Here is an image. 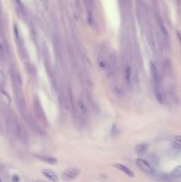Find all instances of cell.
<instances>
[{
	"mask_svg": "<svg viewBox=\"0 0 181 182\" xmlns=\"http://www.w3.org/2000/svg\"><path fill=\"white\" fill-rule=\"evenodd\" d=\"M81 173V170L77 167H71L69 169H66L61 173V179L65 181H71L78 178V176Z\"/></svg>",
	"mask_w": 181,
	"mask_h": 182,
	"instance_id": "6da1fadb",
	"label": "cell"
},
{
	"mask_svg": "<svg viewBox=\"0 0 181 182\" xmlns=\"http://www.w3.org/2000/svg\"><path fill=\"white\" fill-rule=\"evenodd\" d=\"M136 165L146 173H148V174H151V175L155 174V171L154 170V168L151 166V164L147 161H146L145 159L138 158L136 160Z\"/></svg>",
	"mask_w": 181,
	"mask_h": 182,
	"instance_id": "7a4b0ae2",
	"label": "cell"
},
{
	"mask_svg": "<svg viewBox=\"0 0 181 182\" xmlns=\"http://www.w3.org/2000/svg\"><path fill=\"white\" fill-rule=\"evenodd\" d=\"M150 70H151L153 80H154V84H160V74H159V70H158V68H157L156 64L154 62H153V61L150 64Z\"/></svg>",
	"mask_w": 181,
	"mask_h": 182,
	"instance_id": "3957f363",
	"label": "cell"
},
{
	"mask_svg": "<svg viewBox=\"0 0 181 182\" xmlns=\"http://www.w3.org/2000/svg\"><path fill=\"white\" fill-rule=\"evenodd\" d=\"M123 75H124L125 82L128 84L129 86H131L132 84V81H133V78H132V68L131 65H129V64L125 65Z\"/></svg>",
	"mask_w": 181,
	"mask_h": 182,
	"instance_id": "277c9868",
	"label": "cell"
},
{
	"mask_svg": "<svg viewBox=\"0 0 181 182\" xmlns=\"http://www.w3.org/2000/svg\"><path fill=\"white\" fill-rule=\"evenodd\" d=\"M154 96L156 98V101L159 103H163L164 102V95H163L161 84H154Z\"/></svg>",
	"mask_w": 181,
	"mask_h": 182,
	"instance_id": "5b68a950",
	"label": "cell"
},
{
	"mask_svg": "<svg viewBox=\"0 0 181 182\" xmlns=\"http://www.w3.org/2000/svg\"><path fill=\"white\" fill-rule=\"evenodd\" d=\"M113 166H114L115 168H116L117 170L121 171L122 172H123L124 174H126L127 176H129V177H134L133 172H132L129 167H127L126 165H124V164H123L115 163V164H113Z\"/></svg>",
	"mask_w": 181,
	"mask_h": 182,
	"instance_id": "8992f818",
	"label": "cell"
},
{
	"mask_svg": "<svg viewBox=\"0 0 181 182\" xmlns=\"http://www.w3.org/2000/svg\"><path fill=\"white\" fill-rule=\"evenodd\" d=\"M42 173H43V175H44L46 179H48V180L51 181L57 182L59 181L58 175H57L53 171H52V170H50V169H44V170L42 171Z\"/></svg>",
	"mask_w": 181,
	"mask_h": 182,
	"instance_id": "52a82bcc",
	"label": "cell"
},
{
	"mask_svg": "<svg viewBox=\"0 0 181 182\" xmlns=\"http://www.w3.org/2000/svg\"><path fill=\"white\" fill-rule=\"evenodd\" d=\"M36 157L38 159H40L41 161L43 162H45L49 164H52V165H54L58 163V160L55 158V157H52V156H50V155H36Z\"/></svg>",
	"mask_w": 181,
	"mask_h": 182,
	"instance_id": "ba28073f",
	"label": "cell"
},
{
	"mask_svg": "<svg viewBox=\"0 0 181 182\" xmlns=\"http://www.w3.org/2000/svg\"><path fill=\"white\" fill-rule=\"evenodd\" d=\"M148 145L146 143H140L135 146V151L138 155H143L147 151Z\"/></svg>",
	"mask_w": 181,
	"mask_h": 182,
	"instance_id": "9c48e42d",
	"label": "cell"
},
{
	"mask_svg": "<svg viewBox=\"0 0 181 182\" xmlns=\"http://www.w3.org/2000/svg\"><path fill=\"white\" fill-rule=\"evenodd\" d=\"M157 23H158V26H159V29H160V31H161L162 35L163 36H165V37H168V36H169L168 30H167L166 27L164 26L163 21H162L159 17L157 18Z\"/></svg>",
	"mask_w": 181,
	"mask_h": 182,
	"instance_id": "30bf717a",
	"label": "cell"
},
{
	"mask_svg": "<svg viewBox=\"0 0 181 182\" xmlns=\"http://www.w3.org/2000/svg\"><path fill=\"white\" fill-rule=\"evenodd\" d=\"M77 106H78V109L80 110V112L82 114H87V107L84 103V101L83 100H79L78 102H77Z\"/></svg>",
	"mask_w": 181,
	"mask_h": 182,
	"instance_id": "8fae6325",
	"label": "cell"
},
{
	"mask_svg": "<svg viewBox=\"0 0 181 182\" xmlns=\"http://www.w3.org/2000/svg\"><path fill=\"white\" fill-rule=\"evenodd\" d=\"M171 175L174 178H180L181 177V165L177 166L176 168H174L172 170V172H171Z\"/></svg>",
	"mask_w": 181,
	"mask_h": 182,
	"instance_id": "7c38bea8",
	"label": "cell"
},
{
	"mask_svg": "<svg viewBox=\"0 0 181 182\" xmlns=\"http://www.w3.org/2000/svg\"><path fill=\"white\" fill-rule=\"evenodd\" d=\"M4 49L2 43L0 42V58H4Z\"/></svg>",
	"mask_w": 181,
	"mask_h": 182,
	"instance_id": "4fadbf2b",
	"label": "cell"
},
{
	"mask_svg": "<svg viewBox=\"0 0 181 182\" xmlns=\"http://www.w3.org/2000/svg\"><path fill=\"white\" fill-rule=\"evenodd\" d=\"M12 181H13V182H19V181H20V179H19V177H18V176L14 175V176L13 177Z\"/></svg>",
	"mask_w": 181,
	"mask_h": 182,
	"instance_id": "5bb4252c",
	"label": "cell"
},
{
	"mask_svg": "<svg viewBox=\"0 0 181 182\" xmlns=\"http://www.w3.org/2000/svg\"><path fill=\"white\" fill-rule=\"evenodd\" d=\"M175 141H176L178 143L181 144V136L180 135V136H176V137H175Z\"/></svg>",
	"mask_w": 181,
	"mask_h": 182,
	"instance_id": "9a60e30c",
	"label": "cell"
},
{
	"mask_svg": "<svg viewBox=\"0 0 181 182\" xmlns=\"http://www.w3.org/2000/svg\"><path fill=\"white\" fill-rule=\"evenodd\" d=\"M177 34H178V36H179V38L180 39V42H181V34H180V32H179V31H178V33H177Z\"/></svg>",
	"mask_w": 181,
	"mask_h": 182,
	"instance_id": "2e32d148",
	"label": "cell"
},
{
	"mask_svg": "<svg viewBox=\"0 0 181 182\" xmlns=\"http://www.w3.org/2000/svg\"><path fill=\"white\" fill-rule=\"evenodd\" d=\"M0 182H2V181H1V180H0Z\"/></svg>",
	"mask_w": 181,
	"mask_h": 182,
	"instance_id": "e0dca14e",
	"label": "cell"
}]
</instances>
